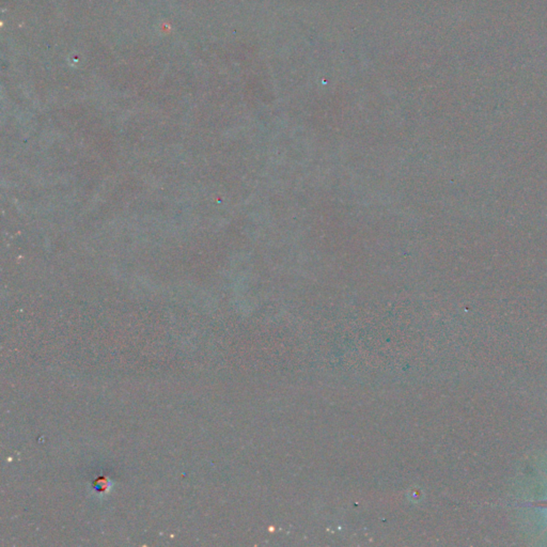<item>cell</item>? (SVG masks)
Masks as SVG:
<instances>
[{"label": "cell", "mask_w": 547, "mask_h": 547, "mask_svg": "<svg viewBox=\"0 0 547 547\" xmlns=\"http://www.w3.org/2000/svg\"><path fill=\"white\" fill-rule=\"evenodd\" d=\"M545 506H546V507H547V502H546V505H545Z\"/></svg>", "instance_id": "cell-1"}]
</instances>
